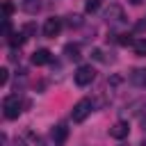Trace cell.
I'll return each instance as SVG.
<instances>
[{
  "label": "cell",
  "mask_w": 146,
  "mask_h": 146,
  "mask_svg": "<svg viewBox=\"0 0 146 146\" xmlns=\"http://www.w3.org/2000/svg\"><path fill=\"white\" fill-rule=\"evenodd\" d=\"M21 112H23V100H21V96H18V94L5 96V100H2V114H5V119H18Z\"/></svg>",
  "instance_id": "cell-1"
},
{
  "label": "cell",
  "mask_w": 146,
  "mask_h": 146,
  "mask_svg": "<svg viewBox=\"0 0 146 146\" xmlns=\"http://www.w3.org/2000/svg\"><path fill=\"white\" fill-rule=\"evenodd\" d=\"M91 110H94V103H91V98H82V100H78L75 105H73V112H71V116H73V121L75 123H82L89 114H91Z\"/></svg>",
  "instance_id": "cell-2"
},
{
  "label": "cell",
  "mask_w": 146,
  "mask_h": 146,
  "mask_svg": "<svg viewBox=\"0 0 146 146\" xmlns=\"http://www.w3.org/2000/svg\"><path fill=\"white\" fill-rule=\"evenodd\" d=\"M75 84L78 87H87V84H91L94 82V78H96V71H94V66L91 64H82V66H78V71H75Z\"/></svg>",
  "instance_id": "cell-3"
},
{
  "label": "cell",
  "mask_w": 146,
  "mask_h": 146,
  "mask_svg": "<svg viewBox=\"0 0 146 146\" xmlns=\"http://www.w3.org/2000/svg\"><path fill=\"white\" fill-rule=\"evenodd\" d=\"M105 21L110 25H121L125 21V14H123V7L121 5H110L107 11H105Z\"/></svg>",
  "instance_id": "cell-4"
},
{
  "label": "cell",
  "mask_w": 146,
  "mask_h": 146,
  "mask_svg": "<svg viewBox=\"0 0 146 146\" xmlns=\"http://www.w3.org/2000/svg\"><path fill=\"white\" fill-rule=\"evenodd\" d=\"M62 32V21L59 18H46V23H43V36H48V39H55L57 34Z\"/></svg>",
  "instance_id": "cell-5"
},
{
  "label": "cell",
  "mask_w": 146,
  "mask_h": 146,
  "mask_svg": "<svg viewBox=\"0 0 146 146\" xmlns=\"http://www.w3.org/2000/svg\"><path fill=\"white\" fill-rule=\"evenodd\" d=\"M52 62V52L48 48H39L32 52V64L34 66H43V64H50Z\"/></svg>",
  "instance_id": "cell-6"
},
{
  "label": "cell",
  "mask_w": 146,
  "mask_h": 146,
  "mask_svg": "<svg viewBox=\"0 0 146 146\" xmlns=\"http://www.w3.org/2000/svg\"><path fill=\"white\" fill-rule=\"evenodd\" d=\"M128 132H130V128H128L125 121H116V123L110 128V137H114V139H125Z\"/></svg>",
  "instance_id": "cell-7"
},
{
  "label": "cell",
  "mask_w": 146,
  "mask_h": 146,
  "mask_svg": "<svg viewBox=\"0 0 146 146\" xmlns=\"http://www.w3.org/2000/svg\"><path fill=\"white\" fill-rule=\"evenodd\" d=\"M66 137H68V128H66L64 123H57V125L52 128V141H55V146H64Z\"/></svg>",
  "instance_id": "cell-8"
},
{
  "label": "cell",
  "mask_w": 146,
  "mask_h": 146,
  "mask_svg": "<svg viewBox=\"0 0 146 146\" xmlns=\"http://www.w3.org/2000/svg\"><path fill=\"white\" fill-rule=\"evenodd\" d=\"M130 82L139 89H146V68H135L130 73Z\"/></svg>",
  "instance_id": "cell-9"
},
{
  "label": "cell",
  "mask_w": 146,
  "mask_h": 146,
  "mask_svg": "<svg viewBox=\"0 0 146 146\" xmlns=\"http://www.w3.org/2000/svg\"><path fill=\"white\" fill-rule=\"evenodd\" d=\"M21 9L30 16H34L39 9H41V0H21Z\"/></svg>",
  "instance_id": "cell-10"
},
{
  "label": "cell",
  "mask_w": 146,
  "mask_h": 146,
  "mask_svg": "<svg viewBox=\"0 0 146 146\" xmlns=\"http://www.w3.org/2000/svg\"><path fill=\"white\" fill-rule=\"evenodd\" d=\"M25 39H27L25 32H11V34L7 36V43H9L11 48H21V46L25 43Z\"/></svg>",
  "instance_id": "cell-11"
},
{
  "label": "cell",
  "mask_w": 146,
  "mask_h": 146,
  "mask_svg": "<svg viewBox=\"0 0 146 146\" xmlns=\"http://www.w3.org/2000/svg\"><path fill=\"white\" fill-rule=\"evenodd\" d=\"M64 52H66V57L68 59H73V62H78L82 55H80V46L78 43H66L64 46Z\"/></svg>",
  "instance_id": "cell-12"
},
{
  "label": "cell",
  "mask_w": 146,
  "mask_h": 146,
  "mask_svg": "<svg viewBox=\"0 0 146 146\" xmlns=\"http://www.w3.org/2000/svg\"><path fill=\"white\" fill-rule=\"evenodd\" d=\"M132 50H135L137 57H146V39H135Z\"/></svg>",
  "instance_id": "cell-13"
},
{
  "label": "cell",
  "mask_w": 146,
  "mask_h": 146,
  "mask_svg": "<svg viewBox=\"0 0 146 146\" xmlns=\"http://www.w3.org/2000/svg\"><path fill=\"white\" fill-rule=\"evenodd\" d=\"M98 7H100V0H87V2H84V11H87V14H96Z\"/></svg>",
  "instance_id": "cell-14"
},
{
  "label": "cell",
  "mask_w": 146,
  "mask_h": 146,
  "mask_svg": "<svg viewBox=\"0 0 146 146\" xmlns=\"http://www.w3.org/2000/svg\"><path fill=\"white\" fill-rule=\"evenodd\" d=\"M116 43H119V46H132V43H135V39H132V34H119Z\"/></svg>",
  "instance_id": "cell-15"
},
{
  "label": "cell",
  "mask_w": 146,
  "mask_h": 146,
  "mask_svg": "<svg viewBox=\"0 0 146 146\" xmlns=\"http://www.w3.org/2000/svg\"><path fill=\"white\" fill-rule=\"evenodd\" d=\"M66 23H68V25H71V27H80V25H82V18H80V16H78V14H71V16H68V21H66Z\"/></svg>",
  "instance_id": "cell-16"
},
{
  "label": "cell",
  "mask_w": 146,
  "mask_h": 146,
  "mask_svg": "<svg viewBox=\"0 0 146 146\" xmlns=\"http://www.w3.org/2000/svg\"><path fill=\"white\" fill-rule=\"evenodd\" d=\"M9 34H11V21L5 16L2 18V36H9Z\"/></svg>",
  "instance_id": "cell-17"
},
{
  "label": "cell",
  "mask_w": 146,
  "mask_h": 146,
  "mask_svg": "<svg viewBox=\"0 0 146 146\" xmlns=\"http://www.w3.org/2000/svg\"><path fill=\"white\" fill-rule=\"evenodd\" d=\"M7 80H9V68H7V66H2V68H0V84L5 87V84H7Z\"/></svg>",
  "instance_id": "cell-18"
},
{
  "label": "cell",
  "mask_w": 146,
  "mask_h": 146,
  "mask_svg": "<svg viewBox=\"0 0 146 146\" xmlns=\"http://www.w3.org/2000/svg\"><path fill=\"white\" fill-rule=\"evenodd\" d=\"M2 11H5V16L9 18V16L14 14V5H11V2H2Z\"/></svg>",
  "instance_id": "cell-19"
},
{
  "label": "cell",
  "mask_w": 146,
  "mask_h": 146,
  "mask_svg": "<svg viewBox=\"0 0 146 146\" xmlns=\"http://www.w3.org/2000/svg\"><path fill=\"white\" fill-rule=\"evenodd\" d=\"M34 30H36V27H34V23H27V25L23 27V32H25V34H34Z\"/></svg>",
  "instance_id": "cell-20"
},
{
  "label": "cell",
  "mask_w": 146,
  "mask_h": 146,
  "mask_svg": "<svg viewBox=\"0 0 146 146\" xmlns=\"http://www.w3.org/2000/svg\"><path fill=\"white\" fill-rule=\"evenodd\" d=\"M139 121H141V125H146V107H144V112H139Z\"/></svg>",
  "instance_id": "cell-21"
},
{
  "label": "cell",
  "mask_w": 146,
  "mask_h": 146,
  "mask_svg": "<svg viewBox=\"0 0 146 146\" xmlns=\"http://www.w3.org/2000/svg\"><path fill=\"white\" fill-rule=\"evenodd\" d=\"M14 146H25V141H23V139H16V141H14Z\"/></svg>",
  "instance_id": "cell-22"
},
{
  "label": "cell",
  "mask_w": 146,
  "mask_h": 146,
  "mask_svg": "<svg viewBox=\"0 0 146 146\" xmlns=\"http://www.w3.org/2000/svg\"><path fill=\"white\" fill-rule=\"evenodd\" d=\"M128 2H130V5H141L144 0H128Z\"/></svg>",
  "instance_id": "cell-23"
},
{
  "label": "cell",
  "mask_w": 146,
  "mask_h": 146,
  "mask_svg": "<svg viewBox=\"0 0 146 146\" xmlns=\"http://www.w3.org/2000/svg\"><path fill=\"white\" fill-rule=\"evenodd\" d=\"M141 146H146V137H144V141H141Z\"/></svg>",
  "instance_id": "cell-24"
}]
</instances>
